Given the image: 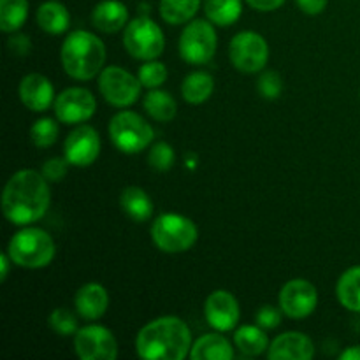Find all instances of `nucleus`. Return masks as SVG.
<instances>
[{
  "label": "nucleus",
  "mask_w": 360,
  "mask_h": 360,
  "mask_svg": "<svg viewBox=\"0 0 360 360\" xmlns=\"http://www.w3.org/2000/svg\"><path fill=\"white\" fill-rule=\"evenodd\" d=\"M20 98L25 108L42 112L55 104V90L51 81L42 74H27L20 83Z\"/></svg>",
  "instance_id": "obj_16"
},
{
  "label": "nucleus",
  "mask_w": 360,
  "mask_h": 360,
  "mask_svg": "<svg viewBox=\"0 0 360 360\" xmlns=\"http://www.w3.org/2000/svg\"><path fill=\"white\" fill-rule=\"evenodd\" d=\"M231 62L239 72L255 74L267 65L269 46L260 34L252 30L239 32L232 37L229 46Z\"/></svg>",
  "instance_id": "obj_9"
},
{
  "label": "nucleus",
  "mask_w": 360,
  "mask_h": 360,
  "mask_svg": "<svg viewBox=\"0 0 360 360\" xmlns=\"http://www.w3.org/2000/svg\"><path fill=\"white\" fill-rule=\"evenodd\" d=\"M204 13L211 23L229 27L239 20L243 13L241 0H204Z\"/></svg>",
  "instance_id": "obj_27"
},
{
  "label": "nucleus",
  "mask_w": 360,
  "mask_h": 360,
  "mask_svg": "<svg viewBox=\"0 0 360 360\" xmlns=\"http://www.w3.org/2000/svg\"><path fill=\"white\" fill-rule=\"evenodd\" d=\"M200 0H160V16L169 25H183L193 20Z\"/></svg>",
  "instance_id": "obj_28"
},
{
  "label": "nucleus",
  "mask_w": 360,
  "mask_h": 360,
  "mask_svg": "<svg viewBox=\"0 0 360 360\" xmlns=\"http://www.w3.org/2000/svg\"><path fill=\"white\" fill-rule=\"evenodd\" d=\"M70 14L58 0H48L37 9V25L51 35H60L69 28Z\"/></svg>",
  "instance_id": "obj_22"
},
{
  "label": "nucleus",
  "mask_w": 360,
  "mask_h": 360,
  "mask_svg": "<svg viewBox=\"0 0 360 360\" xmlns=\"http://www.w3.org/2000/svg\"><path fill=\"white\" fill-rule=\"evenodd\" d=\"M137 77H139L141 84L144 88L153 90V88L162 86L165 83V79H167V67L162 62H157V60H150L144 65H141Z\"/></svg>",
  "instance_id": "obj_31"
},
{
  "label": "nucleus",
  "mask_w": 360,
  "mask_h": 360,
  "mask_svg": "<svg viewBox=\"0 0 360 360\" xmlns=\"http://www.w3.org/2000/svg\"><path fill=\"white\" fill-rule=\"evenodd\" d=\"M190 327L178 316H160L146 323L136 338V352L146 360H183L192 350Z\"/></svg>",
  "instance_id": "obj_2"
},
{
  "label": "nucleus",
  "mask_w": 360,
  "mask_h": 360,
  "mask_svg": "<svg viewBox=\"0 0 360 360\" xmlns=\"http://www.w3.org/2000/svg\"><path fill=\"white\" fill-rule=\"evenodd\" d=\"M234 345L246 357H259L260 354L267 350L269 340H267L262 327L243 326L234 333Z\"/></svg>",
  "instance_id": "obj_25"
},
{
  "label": "nucleus",
  "mask_w": 360,
  "mask_h": 360,
  "mask_svg": "<svg viewBox=\"0 0 360 360\" xmlns=\"http://www.w3.org/2000/svg\"><path fill=\"white\" fill-rule=\"evenodd\" d=\"M259 94L262 95L267 101H274V98L280 97L281 90H283V81L281 76L276 70H267L262 76L259 77Z\"/></svg>",
  "instance_id": "obj_34"
},
{
  "label": "nucleus",
  "mask_w": 360,
  "mask_h": 360,
  "mask_svg": "<svg viewBox=\"0 0 360 360\" xmlns=\"http://www.w3.org/2000/svg\"><path fill=\"white\" fill-rule=\"evenodd\" d=\"M199 238V229L190 218L178 213H164L151 225V239L164 253L188 252Z\"/></svg>",
  "instance_id": "obj_5"
},
{
  "label": "nucleus",
  "mask_w": 360,
  "mask_h": 360,
  "mask_svg": "<svg viewBox=\"0 0 360 360\" xmlns=\"http://www.w3.org/2000/svg\"><path fill=\"white\" fill-rule=\"evenodd\" d=\"M48 183L42 172L34 169H23L11 176L2 193L4 217L21 227L41 220L51 202Z\"/></svg>",
  "instance_id": "obj_1"
},
{
  "label": "nucleus",
  "mask_w": 360,
  "mask_h": 360,
  "mask_svg": "<svg viewBox=\"0 0 360 360\" xmlns=\"http://www.w3.org/2000/svg\"><path fill=\"white\" fill-rule=\"evenodd\" d=\"M139 77L130 74L122 67H105L98 76V90L102 97L115 108H127L132 105L141 95Z\"/></svg>",
  "instance_id": "obj_10"
},
{
  "label": "nucleus",
  "mask_w": 360,
  "mask_h": 360,
  "mask_svg": "<svg viewBox=\"0 0 360 360\" xmlns=\"http://www.w3.org/2000/svg\"><path fill=\"white\" fill-rule=\"evenodd\" d=\"M74 304H76V311L81 319L94 322V320H98L105 311H108V290H105L101 283L83 285V287L76 292Z\"/></svg>",
  "instance_id": "obj_18"
},
{
  "label": "nucleus",
  "mask_w": 360,
  "mask_h": 360,
  "mask_svg": "<svg viewBox=\"0 0 360 360\" xmlns=\"http://www.w3.org/2000/svg\"><path fill=\"white\" fill-rule=\"evenodd\" d=\"M120 206H122L123 213L137 224L150 220L153 217L151 197L139 186H127L120 195Z\"/></svg>",
  "instance_id": "obj_21"
},
{
  "label": "nucleus",
  "mask_w": 360,
  "mask_h": 360,
  "mask_svg": "<svg viewBox=\"0 0 360 360\" xmlns=\"http://www.w3.org/2000/svg\"><path fill=\"white\" fill-rule=\"evenodd\" d=\"M30 139L34 146L49 148L58 139V125L51 118H41L32 125Z\"/></svg>",
  "instance_id": "obj_30"
},
{
  "label": "nucleus",
  "mask_w": 360,
  "mask_h": 360,
  "mask_svg": "<svg viewBox=\"0 0 360 360\" xmlns=\"http://www.w3.org/2000/svg\"><path fill=\"white\" fill-rule=\"evenodd\" d=\"M143 105L151 118L162 123L171 122L176 116V112H178V104H176L174 97L167 94V91L158 90V88L148 91L143 101Z\"/></svg>",
  "instance_id": "obj_26"
},
{
  "label": "nucleus",
  "mask_w": 360,
  "mask_h": 360,
  "mask_svg": "<svg viewBox=\"0 0 360 360\" xmlns=\"http://www.w3.org/2000/svg\"><path fill=\"white\" fill-rule=\"evenodd\" d=\"M341 360H360V345L357 347H350L340 355Z\"/></svg>",
  "instance_id": "obj_41"
},
{
  "label": "nucleus",
  "mask_w": 360,
  "mask_h": 360,
  "mask_svg": "<svg viewBox=\"0 0 360 360\" xmlns=\"http://www.w3.org/2000/svg\"><path fill=\"white\" fill-rule=\"evenodd\" d=\"M55 241L46 231L37 227H25L11 238L7 255L14 266L25 269H42L55 259Z\"/></svg>",
  "instance_id": "obj_4"
},
{
  "label": "nucleus",
  "mask_w": 360,
  "mask_h": 360,
  "mask_svg": "<svg viewBox=\"0 0 360 360\" xmlns=\"http://www.w3.org/2000/svg\"><path fill=\"white\" fill-rule=\"evenodd\" d=\"M299 9L309 16H316V14L323 13L327 7V0H297Z\"/></svg>",
  "instance_id": "obj_38"
},
{
  "label": "nucleus",
  "mask_w": 360,
  "mask_h": 360,
  "mask_svg": "<svg viewBox=\"0 0 360 360\" xmlns=\"http://www.w3.org/2000/svg\"><path fill=\"white\" fill-rule=\"evenodd\" d=\"M63 70L76 81H90L102 72L105 46L95 34L86 30L70 32L60 51Z\"/></svg>",
  "instance_id": "obj_3"
},
{
  "label": "nucleus",
  "mask_w": 360,
  "mask_h": 360,
  "mask_svg": "<svg viewBox=\"0 0 360 360\" xmlns=\"http://www.w3.org/2000/svg\"><path fill=\"white\" fill-rule=\"evenodd\" d=\"M176 153L172 150L171 144L167 143H155L151 146L150 155H148V164L155 169V171L165 172L174 165Z\"/></svg>",
  "instance_id": "obj_33"
},
{
  "label": "nucleus",
  "mask_w": 360,
  "mask_h": 360,
  "mask_svg": "<svg viewBox=\"0 0 360 360\" xmlns=\"http://www.w3.org/2000/svg\"><path fill=\"white\" fill-rule=\"evenodd\" d=\"M7 48H9V51L13 53V55L27 56L32 49V42L27 35L16 34V32H14L13 37H9V41H7Z\"/></svg>",
  "instance_id": "obj_37"
},
{
  "label": "nucleus",
  "mask_w": 360,
  "mask_h": 360,
  "mask_svg": "<svg viewBox=\"0 0 360 360\" xmlns=\"http://www.w3.org/2000/svg\"><path fill=\"white\" fill-rule=\"evenodd\" d=\"M74 348L81 360H115L118 343L108 327L86 326L74 336Z\"/></svg>",
  "instance_id": "obj_11"
},
{
  "label": "nucleus",
  "mask_w": 360,
  "mask_h": 360,
  "mask_svg": "<svg viewBox=\"0 0 360 360\" xmlns=\"http://www.w3.org/2000/svg\"><path fill=\"white\" fill-rule=\"evenodd\" d=\"M109 137L111 143L122 153H141L153 143V129L141 115L134 111H122L109 122Z\"/></svg>",
  "instance_id": "obj_6"
},
{
  "label": "nucleus",
  "mask_w": 360,
  "mask_h": 360,
  "mask_svg": "<svg viewBox=\"0 0 360 360\" xmlns=\"http://www.w3.org/2000/svg\"><path fill=\"white\" fill-rule=\"evenodd\" d=\"M48 322L53 333L58 334V336H76V333L79 330L77 319L65 308H58L51 311Z\"/></svg>",
  "instance_id": "obj_32"
},
{
  "label": "nucleus",
  "mask_w": 360,
  "mask_h": 360,
  "mask_svg": "<svg viewBox=\"0 0 360 360\" xmlns=\"http://www.w3.org/2000/svg\"><path fill=\"white\" fill-rule=\"evenodd\" d=\"M192 360H232L234 359V348L231 347L229 340L221 334L211 333L200 336L190 350Z\"/></svg>",
  "instance_id": "obj_20"
},
{
  "label": "nucleus",
  "mask_w": 360,
  "mask_h": 360,
  "mask_svg": "<svg viewBox=\"0 0 360 360\" xmlns=\"http://www.w3.org/2000/svg\"><path fill=\"white\" fill-rule=\"evenodd\" d=\"M214 81L211 74L204 72V70H195V72L188 74L181 83V95L188 104H202L207 98L213 95Z\"/></svg>",
  "instance_id": "obj_24"
},
{
  "label": "nucleus",
  "mask_w": 360,
  "mask_h": 360,
  "mask_svg": "<svg viewBox=\"0 0 360 360\" xmlns=\"http://www.w3.org/2000/svg\"><path fill=\"white\" fill-rule=\"evenodd\" d=\"M11 264H13V260H11V257L7 255V252L2 253V255H0V266H2L0 281H2V283L7 280V276H9V266H11Z\"/></svg>",
  "instance_id": "obj_40"
},
{
  "label": "nucleus",
  "mask_w": 360,
  "mask_h": 360,
  "mask_svg": "<svg viewBox=\"0 0 360 360\" xmlns=\"http://www.w3.org/2000/svg\"><path fill=\"white\" fill-rule=\"evenodd\" d=\"M123 46L134 58L144 62L157 60L165 48L164 32L151 18L139 16L125 27Z\"/></svg>",
  "instance_id": "obj_7"
},
{
  "label": "nucleus",
  "mask_w": 360,
  "mask_h": 360,
  "mask_svg": "<svg viewBox=\"0 0 360 360\" xmlns=\"http://www.w3.org/2000/svg\"><path fill=\"white\" fill-rule=\"evenodd\" d=\"M280 309L292 320H304L319 304V292L315 285L306 280H290L280 290Z\"/></svg>",
  "instance_id": "obj_13"
},
{
  "label": "nucleus",
  "mask_w": 360,
  "mask_h": 360,
  "mask_svg": "<svg viewBox=\"0 0 360 360\" xmlns=\"http://www.w3.org/2000/svg\"><path fill=\"white\" fill-rule=\"evenodd\" d=\"M129 21V11L120 0H102L91 11V23L104 34H115L125 28Z\"/></svg>",
  "instance_id": "obj_19"
},
{
  "label": "nucleus",
  "mask_w": 360,
  "mask_h": 360,
  "mask_svg": "<svg viewBox=\"0 0 360 360\" xmlns=\"http://www.w3.org/2000/svg\"><path fill=\"white\" fill-rule=\"evenodd\" d=\"M28 16V0H0V30L14 34L25 25Z\"/></svg>",
  "instance_id": "obj_29"
},
{
  "label": "nucleus",
  "mask_w": 360,
  "mask_h": 360,
  "mask_svg": "<svg viewBox=\"0 0 360 360\" xmlns=\"http://www.w3.org/2000/svg\"><path fill=\"white\" fill-rule=\"evenodd\" d=\"M63 153L74 167H88L101 155V137L90 125H77L63 143Z\"/></svg>",
  "instance_id": "obj_14"
},
{
  "label": "nucleus",
  "mask_w": 360,
  "mask_h": 360,
  "mask_svg": "<svg viewBox=\"0 0 360 360\" xmlns=\"http://www.w3.org/2000/svg\"><path fill=\"white\" fill-rule=\"evenodd\" d=\"M315 355V347L308 336L301 333L280 334L269 345L267 357L271 360H309Z\"/></svg>",
  "instance_id": "obj_17"
},
{
  "label": "nucleus",
  "mask_w": 360,
  "mask_h": 360,
  "mask_svg": "<svg viewBox=\"0 0 360 360\" xmlns=\"http://www.w3.org/2000/svg\"><path fill=\"white\" fill-rule=\"evenodd\" d=\"M69 160L65 157L63 158H49L44 165H42V176L48 179L49 183H58L65 178L67 169H69Z\"/></svg>",
  "instance_id": "obj_35"
},
{
  "label": "nucleus",
  "mask_w": 360,
  "mask_h": 360,
  "mask_svg": "<svg viewBox=\"0 0 360 360\" xmlns=\"http://www.w3.org/2000/svg\"><path fill=\"white\" fill-rule=\"evenodd\" d=\"M250 7H253L255 11L260 13H269V11L280 9L285 4V0H246Z\"/></svg>",
  "instance_id": "obj_39"
},
{
  "label": "nucleus",
  "mask_w": 360,
  "mask_h": 360,
  "mask_svg": "<svg viewBox=\"0 0 360 360\" xmlns=\"http://www.w3.org/2000/svg\"><path fill=\"white\" fill-rule=\"evenodd\" d=\"M217 30L206 20H192L179 35V55L192 65L207 63L217 53Z\"/></svg>",
  "instance_id": "obj_8"
},
{
  "label": "nucleus",
  "mask_w": 360,
  "mask_h": 360,
  "mask_svg": "<svg viewBox=\"0 0 360 360\" xmlns=\"http://www.w3.org/2000/svg\"><path fill=\"white\" fill-rule=\"evenodd\" d=\"M204 315L207 323L218 333H229L234 330L241 316L238 299L227 290H217L206 299L204 304Z\"/></svg>",
  "instance_id": "obj_15"
},
{
  "label": "nucleus",
  "mask_w": 360,
  "mask_h": 360,
  "mask_svg": "<svg viewBox=\"0 0 360 360\" xmlns=\"http://www.w3.org/2000/svg\"><path fill=\"white\" fill-rule=\"evenodd\" d=\"M55 115L56 120L65 125H81L90 120L97 111V101L94 94L86 88L72 86L65 88L58 97L55 98Z\"/></svg>",
  "instance_id": "obj_12"
},
{
  "label": "nucleus",
  "mask_w": 360,
  "mask_h": 360,
  "mask_svg": "<svg viewBox=\"0 0 360 360\" xmlns=\"http://www.w3.org/2000/svg\"><path fill=\"white\" fill-rule=\"evenodd\" d=\"M338 301L348 311L360 313V266H354L345 271L336 285Z\"/></svg>",
  "instance_id": "obj_23"
},
{
  "label": "nucleus",
  "mask_w": 360,
  "mask_h": 360,
  "mask_svg": "<svg viewBox=\"0 0 360 360\" xmlns=\"http://www.w3.org/2000/svg\"><path fill=\"white\" fill-rule=\"evenodd\" d=\"M281 313L283 311H280L278 308H273V306H264L257 313V326L262 327L264 330L276 329L281 323Z\"/></svg>",
  "instance_id": "obj_36"
}]
</instances>
